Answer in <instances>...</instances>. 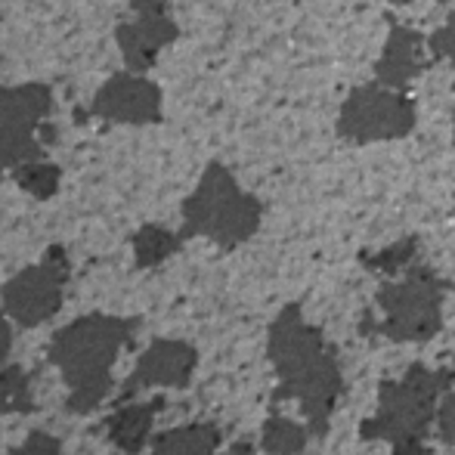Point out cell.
<instances>
[{"label":"cell","mask_w":455,"mask_h":455,"mask_svg":"<svg viewBox=\"0 0 455 455\" xmlns=\"http://www.w3.org/2000/svg\"><path fill=\"white\" fill-rule=\"evenodd\" d=\"M267 354L279 375V396L300 403L310 434L329 431L331 409L344 394V375L323 331L307 323L300 307H285L273 319Z\"/></svg>","instance_id":"6da1fadb"},{"label":"cell","mask_w":455,"mask_h":455,"mask_svg":"<svg viewBox=\"0 0 455 455\" xmlns=\"http://www.w3.org/2000/svg\"><path fill=\"white\" fill-rule=\"evenodd\" d=\"M137 323L106 313L75 319L72 325L60 329L50 344V363L62 371L66 384L72 387L66 406L84 415L106 400L112 390V365L121 347L133 338Z\"/></svg>","instance_id":"7a4b0ae2"},{"label":"cell","mask_w":455,"mask_h":455,"mask_svg":"<svg viewBox=\"0 0 455 455\" xmlns=\"http://www.w3.org/2000/svg\"><path fill=\"white\" fill-rule=\"evenodd\" d=\"M452 381V365H412L396 381H384L378 387L375 415L363 421V437L390 443V455H425V434L437 419V400Z\"/></svg>","instance_id":"3957f363"},{"label":"cell","mask_w":455,"mask_h":455,"mask_svg":"<svg viewBox=\"0 0 455 455\" xmlns=\"http://www.w3.org/2000/svg\"><path fill=\"white\" fill-rule=\"evenodd\" d=\"M260 202L245 192L229 168L211 162L204 168L196 192L183 202V239L204 235L220 248H235L248 242L260 227Z\"/></svg>","instance_id":"277c9868"},{"label":"cell","mask_w":455,"mask_h":455,"mask_svg":"<svg viewBox=\"0 0 455 455\" xmlns=\"http://www.w3.org/2000/svg\"><path fill=\"white\" fill-rule=\"evenodd\" d=\"M443 298L446 282L427 267H409L403 279H394L378 291L381 307V331L390 341H431L443 329Z\"/></svg>","instance_id":"5b68a950"},{"label":"cell","mask_w":455,"mask_h":455,"mask_svg":"<svg viewBox=\"0 0 455 455\" xmlns=\"http://www.w3.org/2000/svg\"><path fill=\"white\" fill-rule=\"evenodd\" d=\"M415 102L403 96L394 87L371 81V84L356 87L344 100L341 115H338V133L341 140L356 146L384 143V140H403L415 127Z\"/></svg>","instance_id":"8992f818"},{"label":"cell","mask_w":455,"mask_h":455,"mask_svg":"<svg viewBox=\"0 0 455 455\" xmlns=\"http://www.w3.org/2000/svg\"><path fill=\"white\" fill-rule=\"evenodd\" d=\"M68 279V260L62 248H50V254L35 267H25L4 285V313L22 329L47 323L62 307V285Z\"/></svg>","instance_id":"52a82bcc"},{"label":"cell","mask_w":455,"mask_h":455,"mask_svg":"<svg viewBox=\"0 0 455 455\" xmlns=\"http://www.w3.org/2000/svg\"><path fill=\"white\" fill-rule=\"evenodd\" d=\"M177 35L180 28L164 12L162 0H133V19L115 28V41H118L127 68L133 75L149 72L156 66L158 50L174 44Z\"/></svg>","instance_id":"ba28073f"},{"label":"cell","mask_w":455,"mask_h":455,"mask_svg":"<svg viewBox=\"0 0 455 455\" xmlns=\"http://www.w3.org/2000/svg\"><path fill=\"white\" fill-rule=\"evenodd\" d=\"M91 115L112 124H158L162 121V91L149 78L115 75L96 91Z\"/></svg>","instance_id":"9c48e42d"},{"label":"cell","mask_w":455,"mask_h":455,"mask_svg":"<svg viewBox=\"0 0 455 455\" xmlns=\"http://www.w3.org/2000/svg\"><path fill=\"white\" fill-rule=\"evenodd\" d=\"M198 365V354L192 344L162 338L140 356L133 375L124 381V396H133L143 387H186Z\"/></svg>","instance_id":"30bf717a"},{"label":"cell","mask_w":455,"mask_h":455,"mask_svg":"<svg viewBox=\"0 0 455 455\" xmlns=\"http://www.w3.org/2000/svg\"><path fill=\"white\" fill-rule=\"evenodd\" d=\"M425 35L406 25H394L384 44L381 60L375 62V81L403 91L406 84H412L421 72H425Z\"/></svg>","instance_id":"8fae6325"},{"label":"cell","mask_w":455,"mask_h":455,"mask_svg":"<svg viewBox=\"0 0 455 455\" xmlns=\"http://www.w3.org/2000/svg\"><path fill=\"white\" fill-rule=\"evenodd\" d=\"M158 406H162V400L137 403V406H124L115 415H108V421H106L108 440H112L121 452L140 455L152 437V421H156Z\"/></svg>","instance_id":"7c38bea8"},{"label":"cell","mask_w":455,"mask_h":455,"mask_svg":"<svg viewBox=\"0 0 455 455\" xmlns=\"http://www.w3.org/2000/svg\"><path fill=\"white\" fill-rule=\"evenodd\" d=\"M53 108V93L47 84L0 87V121L19 127H37Z\"/></svg>","instance_id":"4fadbf2b"},{"label":"cell","mask_w":455,"mask_h":455,"mask_svg":"<svg viewBox=\"0 0 455 455\" xmlns=\"http://www.w3.org/2000/svg\"><path fill=\"white\" fill-rule=\"evenodd\" d=\"M220 446V431L214 425H183L152 440L149 455H214Z\"/></svg>","instance_id":"5bb4252c"},{"label":"cell","mask_w":455,"mask_h":455,"mask_svg":"<svg viewBox=\"0 0 455 455\" xmlns=\"http://www.w3.org/2000/svg\"><path fill=\"white\" fill-rule=\"evenodd\" d=\"M44 146L35 140V127H19L0 121V171L41 162Z\"/></svg>","instance_id":"9a60e30c"},{"label":"cell","mask_w":455,"mask_h":455,"mask_svg":"<svg viewBox=\"0 0 455 455\" xmlns=\"http://www.w3.org/2000/svg\"><path fill=\"white\" fill-rule=\"evenodd\" d=\"M310 440V427L285 419V415H270L260 431V446L270 455H300Z\"/></svg>","instance_id":"2e32d148"},{"label":"cell","mask_w":455,"mask_h":455,"mask_svg":"<svg viewBox=\"0 0 455 455\" xmlns=\"http://www.w3.org/2000/svg\"><path fill=\"white\" fill-rule=\"evenodd\" d=\"M180 245H183V235L171 233V229H164V227H156V223H149V227H143L137 235H133V254H137V267L164 264L171 254L180 251Z\"/></svg>","instance_id":"e0dca14e"},{"label":"cell","mask_w":455,"mask_h":455,"mask_svg":"<svg viewBox=\"0 0 455 455\" xmlns=\"http://www.w3.org/2000/svg\"><path fill=\"white\" fill-rule=\"evenodd\" d=\"M0 412L4 415L35 412L28 371L19 369V365H4V369H0Z\"/></svg>","instance_id":"ac0fdd59"},{"label":"cell","mask_w":455,"mask_h":455,"mask_svg":"<svg viewBox=\"0 0 455 455\" xmlns=\"http://www.w3.org/2000/svg\"><path fill=\"white\" fill-rule=\"evenodd\" d=\"M60 177L62 171L56 164H47V162H28V164H19L12 168V180L22 186L25 192H31L35 198H53L56 189H60Z\"/></svg>","instance_id":"d6986e66"},{"label":"cell","mask_w":455,"mask_h":455,"mask_svg":"<svg viewBox=\"0 0 455 455\" xmlns=\"http://www.w3.org/2000/svg\"><path fill=\"white\" fill-rule=\"evenodd\" d=\"M415 254H419V242H415V239H400V242H394V245L381 248V251L365 254L363 264L369 267L371 273L394 275V273H406L409 267L415 264Z\"/></svg>","instance_id":"ffe728a7"},{"label":"cell","mask_w":455,"mask_h":455,"mask_svg":"<svg viewBox=\"0 0 455 455\" xmlns=\"http://www.w3.org/2000/svg\"><path fill=\"white\" fill-rule=\"evenodd\" d=\"M427 47H431V53L437 56V60H446L455 68V10L450 12V19L443 22V28H437L431 35Z\"/></svg>","instance_id":"44dd1931"},{"label":"cell","mask_w":455,"mask_h":455,"mask_svg":"<svg viewBox=\"0 0 455 455\" xmlns=\"http://www.w3.org/2000/svg\"><path fill=\"white\" fill-rule=\"evenodd\" d=\"M10 455H62V446H60V440L50 437V434L35 431V434H28V440H25L19 450H12Z\"/></svg>","instance_id":"7402d4cb"},{"label":"cell","mask_w":455,"mask_h":455,"mask_svg":"<svg viewBox=\"0 0 455 455\" xmlns=\"http://www.w3.org/2000/svg\"><path fill=\"white\" fill-rule=\"evenodd\" d=\"M437 431L446 443H455V394H450L437 406Z\"/></svg>","instance_id":"603a6c76"},{"label":"cell","mask_w":455,"mask_h":455,"mask_svg":"<svg viewBox=\"0 0 455 455\" xmlns=\"http://www.w3.org/2000/svg\"><path fill=\"white\" fill-rule=\"evenodd\" d=\"M10 347H12V329H10V323H6L4 313H0V365H4L6 356H10Z\"/></svg>","instance_id":"cb8c5ba5"},{"label":"cell","mask_w":455,"mask_h":455,"mask_svg":"<svg viewBox=\"0 0 455 455\" xmlns=\"http://www.w3.org/2000/svg\"><path fill=\"white\" fill-rule=\"evenodd\" d=\"M394 6H403V4H409V0H390ZM437 4H450V0H437Z\"/></svg>","instance_id":"d4e9b609"},{"label":"cell","mask_w":455,"mask_h":455,"mask_svg":"<svg viewBox=\"0 0 455 455\" xmlns=\"http://www.w3.org/2000/svg\"><path fill=\"white\" fill-rule=\"evenodd\" d=\"M452 91H455V87H452ZM452 131H455V106H452Z\"/></svg>","instance_id":"484cf974"}]
</instances>
